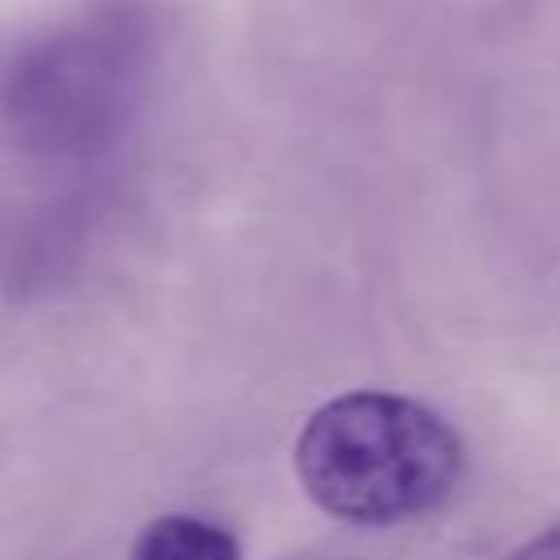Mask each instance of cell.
Segmentation results:
<instances>
[{
  "label": "cell",
  "instance_id": "cell-4",
  "mask_svg": "<svg viewBox=\"0 0 560 560\" xmlns=\"http://www.w3.org/2000/svg\"><path fill=\"white\" fill-rule=\"evenodd\" d=\"M508 560H560V525H551V529L534 534V538H529V542H521Z\"/></svg>",
  "mask_w": 560,
  "mask_h": 560
},
{
  "label": "cell",
  "instance_id": "cell-1",
  "mask_svg": "<svg viewBox=\"0 0 560 560\" xmlns=\"http://www.w3.org/2000/svg\"><path fill=\"white\" fill-rule=\"evenodd\" d=\"M153 26L136 0H101L9 52L0 66V131L39 158L101 153L131 118Z\"/></svg>",
  "mask_w": 560,
  "mask_h": 560
},
{
  "label": "cell",
  "instance_id": "cell-2",
  "mask_svg": "<svg viewBox=\"0 0 560 560\" xmlns=\"http://www.w3.org/2000/svg\"><path fill=\"white\" fill-rule=\"evenodd\" d=\"M302 490L341 521L394 525L438 508L464 468L455 429L429 407L359 389L324 402L293 446Z\"/></svg>",
  "mask_w": 560,
  "mask_h": 560
},
{
  "label": "cell",
  "instance_id": "cell-3",
  "mask_svg": "<svg viewBox=\"0 0 560 560\" xmlns=\"http://www.w3.org/2000/svg\"><path fill=\"white\" fill-rule=\"evenodd\" d=\"M131 560H241L236 538L201 516H158L131 547Z\"/></svg>",
  "mask_w": 560,
  "mask_h": 560
}]
</instances>
